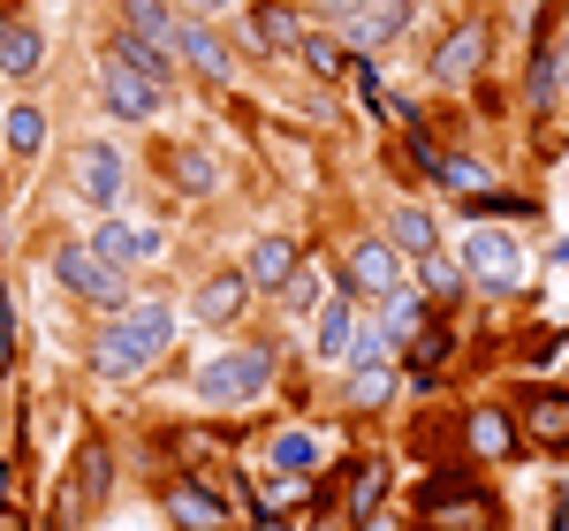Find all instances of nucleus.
<instances>
[{
	"label": "nucleus",
	"instance_id": "1",
	"mask_svg": "<svg viewBox=\"0 0 569 531\" xmlns=\"http://www.w3.org/2000/svg\"><path fill=\"white\" fill-rule=\"evenodd\" d=\"M168 342H176V311L168 304H122L99 334H91V372L99 380H144L160 357H168Z\"/></svg>",
	"mask_w": 569,
	"mask_h": 531
},
{
	"label": "nucleus",
	"instance_id": "2",
	"mask_svg": "<svg viewBox=\"0 0 569 531\" xmlns=\"http://www.w3.org/2000/svg\"><path fill=\"white\" fill-rule=\"evenodd\" d=\"M501 501L471 479V471H440L418 487V531H493Z\"/></svg>",
	"mask_w": 569,
	"mask_h": 531
},
{
	"label": "nucleus",
	"instance_id": "3",
	"mask_svg": "<svg viewBox=\"0 0 569 531\" xmlns=\"http://www.w3.org/2000/svg\"><path fill=\"white\" fill-rule=\"evenodd\" d=\"M53 281H61L77 304H99V311L130 304V273H122L114 259H99L91 243H61V251H53Z\"/></svg>",
	"mask_w": 569,
	"mask_h": 531
},
{
	"label": "nucleus",
	"instance_id": "4",
	"mask_svg": "<svg viewBox=\"0 0 569 531\" xmlns=\"http://www.w3.org/2000/svg\"><path fill=\"white\" fill-rule=\"evenodd\" d=\"M266 380H273V342H243L198 372V402H259Z\"/></svg>",
	"mask_w": 569,
	"mask_h": 531
},
{
	"label": "nucleus",
	"instance_id": "5",
	"mask_svg": "<svg viewBox=\"0 0 569 531\" xmlns=\"http://www.w3.org/2000/svg\"><path fill=\"white\" fill-rule=\"evenodd\" d=\"M342 289H350L357 304H388L395 289H402V259H395L388 236H365L350 251V273H342Z\"/></svg>",
	"mask_w": 569,
	"mask_h": 531
},
{
	"label": "nucleus",
	"instance_id": "6",
	"mask_svg": "<svg viewBox=\"0 0 569 531\" xmlns=\"http://www.w3.org/2000/svg\"><path fill=\"white\" fill-rule=\"evenodd\" d=\"M410 0H357L350 16H342V46L350 53H372V46H388V39H402L410 31Z\"/></svg>",
	"mask_w": 569,
	"mask_h": 531
},
{
	"label": "nucleus",
	"instance_id": "7",
	"mask_svg": "<svg viewBox=\"0 0 569 531\" xmlns=\"http://www.w3.org/2000/svg\"><path fill=\"white\" fill-rule=\"evenodd\" d=\"M486 53H493V31H486L479 16H471V23H456V31H448V39H440V53H433V84H471V77H479L486 69Z\"/></svg>",
	"mask_w": 569,
	"mask_h": 531
},
{
	"label": "nucleus",
	"instance_id": "8",
	"mask_svg": "<svg viewBox=\"0 0 569 531\" xmlns=\"http://www.w3.org/2000/svg\"><path fill=\"white\" fill-rule=\"evenodd\" d=\"M99 99H107V114H122V122H152L168 91H160V84H144L137 69H122V61L107 53V61H99Z\"/></svg>",
	"mask_w": 569,
	"mask_h": 531
},
{
	"label": "nucleus",
	"instance_id": "9",
	"mask_svg": "<svg viewBox=\"0 0 569 531\" xmlns=\"http://www.w3.org/2000/svg\"><path fill=\"white\" fill-rule=\"evenodd\" d=\"M160 509H168L182 531H213V524H228V501H220L213 487H198V479H168V487H160Z\"/></svg>",
	"mask_w": 569,
	"mask_h": 531
},
{
	"label": "nucleus",
	"instance_id": "10",
	"mask_svg": "<svg viewBox=\"0 0 569 531\" xmlns=\"http://www.w3.org/2000/svg\"><path fill=\"white\" fill-rule=\"evenodd\" d=\"M463 273H471V281H486V289H517L525 259H517V243H509V236L479 228V236H471V251H463Z\"/></svg>",
	"mask_w": 569,
	"mask_h": 531
},
{
	"label": "nucleus",
	"instance_id": "11",
	"mask_svg": "<svg viewBox=\"0 0 569 531\" xmlns=\"http://www.w3.org/2000/svg\"><path fill=\"white\" fill-rule=\"evenodd\" d=\"M69 182H77V198H91V206H114V190H122V152H114V144H84L77 168H69Z\"/></svg>",
	"mask_w": 569,
	"mask_h": 531
},
{
	"label": "nucleus",
	"instance_id": "12",
	"mask_svg": "<svg viewBox=\"0 0 569 531\" xmlns=\"http://www.w3.org/2000/svg\"><path fill=\"white\" fill-rule=\"evenodd\" d=\"M517 410H525V441H539V448H569V395H562V388H531Z\"/></svg>",
	"mask_w": 569,
	"mask_h": 531
},
{
	"label": "nucleus",
	"instance_id": "13",
	"mask_svg": "<svg viewBox=\"0 0 569 531\" xmlns=\"http://www.w3.org/2000/svg\"><path fill=\"white\" fill-rule=\"evenodd\" d=\"M176 61H190V69H198V77H213V84L236 77V53H228L206 23H190V16H182V31H176Z\"/></svg>",
	"mask_w": 569,
	"mask_h": 531
},
{
	"label": "nucleus",
	"instance_id": "14",
	"mask_svg": "<svg viewBox=\"0 0 569 531\" xmlns=\"http://www.w3.org/2000/svg\"><path fill=\"white\" fill-rule=\"evenodd\" d=\"M297 39H305V16L289 0H251V46L259 53H289Z\"/></svg>",
	"mask_w": 569,
	"mask_h": 531
},
{
	"label": "nucleus",
	"instance_id": "15",
	"mask_svg": "<svg viewBox=\"0 0 569 531\" xmlns=\"http://www.w3.org/2000/svg\"><path fill=\"white\" fill-rule=\"evenodd\" d=\"M243 304H251V281H243V273H213V281L190 297V311H198L206 327H236V319H243Z\"/></svg>",
	"mask_w": 569,
	"mask_h": 531
},
{
	"label": "nucleus",
	"instance_id": "16",
	"mask_svg": "<svg viewBox=\"0 0 569 531\" xmlns=\"http://www.w3.org/2000/svg\"><path fill=\"white\" fill-rule=\"evenodd\" d=\"M122 31L130 39H152L176 53V31H182V8L176 0H122Z\"/></svg>",
	"mask_w": 569,
	"mask_h": 531
},
{
	"label": "nucleus",
	"instance_id": "17",
	"mask_svg": "<svg viewBox=\"0 0 569 531\" xmlns=\"http://www.w3.org/2000/svg\"><path fill=\"white\" fill-rule=\"evenodd\" d=\"M107 53H114V61H122V69H137V77H144V84L176 91V53H168V46H152V39H130V31H122V39L107 46Z\"/></svg>",
	"mask_w": 569,
	"mask_h": 531
},
{
	"label": "nucleus",
	"instance_id": "18",
	"mask_svg": "<svg viewBox=\"0 0 569 531\" xmlns=\"http://www.w3.org/2000/svg\"><path fill=\"white\" fill-rule=\"evenodd\" d=\"M388 493V455H357L350 463V501H342V524H365Z\"/></svg>",
	"mask_w": 569,
	"mask_h": 531
},
{
	"label": "nucleus",
	"instance_id": "19",
	"mask_svg": "<svg viewBox=\"0 0 569 531\" xmlns=\"http://www.w3.org/2000/svg\"><path fill=\"white\" fill-rule=\"evenodd\" d=\"M402 350H410V380H418V388H433L440 364H448V350H456V334L440 327V311H433V319H426V327H418V334H410Z\"/></svg>",
	"mask_w": 569,
	"mask_h": 531
},
{
	"label": "nucleus",
	"instance_id": "20",
	"mask_svg": "<svg viewBox=\"0 0 569 531\" xmlns=\"http://www.w3.org/2000/svg\"><path fill=\"white\" fill-rule=\"evenodd\" d=\"M39 61H46V39L23 16H0V77H31Z\"/></svg>",
	"mask_w": 569,
	"mask_h": 531
},
{
	"label": "nucleus",
	"instance_id": "21",
	"mask_svg": "<svg viewBox=\"0 0 569 531\" xmlns=\"http://www.w3.org/2000/svg\"><path fill=\"white\" fill-rule=\"evenodd\" d=\"M0 144H8V160H39L46 152V114L31 99H16V107L0 114Z\"/></svg>",
	"mask_w": 569,
	"mask_h": 531
},
{
	"label": "nucleus",
	"instance_id": "22",
	"mask_svg": "<svg viewBox=\"0 0 569 531\" xmlns=\"http://www.w3.org/2000/svg\"><path fill=\"white\" fill-rule=\"evenodd\" d=\"M463 441H471V455H486V463H509V455H517V425H509L501 410H471V418H463Z\"/></svg>",
	"mask_w": 569,
	"mask_h": 531
},
{
	"label": "nucleus",
	"instance_id": "23",
	"mask_svg": "<svg viewBox=\"0 0 569 531\" xmlns=\"http://www.w3.org/2000/svg\"><path fill=\"white\" fill-rule=\"evenodd\" d=\"M289 266H297V243H289V236H259V243H251V266H243V281L273 297V289L289 281Z\"/></svg>",
	"mask_w": 569,
	"mask_h": 531
},
{
	"label": "nucleus",
	"instance_id": "24",
	"mask_svg": "<svg viewBox=\"0 0 569 531\" xmlns=\"http://www.w3.org/2000/svg\"><path fill=\"white\" fill-rule=\"evenodd\" d=\"M91 251H99V259H114L122 273H130L137 259H152V251H160V236H152V228H130V221H107V228H99V243H91Z\"/></svg>",
	"mask_w": 569,
	"mask_h": 531
},
{
	"label": "nucleus",
	"instance_id": "25",
	"mask_svg": "<svg viewBox=\"0 0 569 531\" xmlns=\"http://www.w3.org/2000/svg\"><path fill=\"white\" fill-rule=\"evenodd\" d=\"M107 487H114V448L84 441V455H77V509H99Z\"/></svg>",
	"mask_w": 569,
	"mask_h": 531
},
{
	"label": "nucleus",
	"instance_id": "26",
	"mask_svg": "<svg viewBox=\"0 0 569 531\" xmlns=\"http://www.w3.org/2000/svg\"><path fill=\"white\" fill-rule=\"evenodd\" d=\"M311 334H319V342H311L319 357H342V350H350V334H357V297H335V304H319Z\"/></svg>",
	"mask_w": 569,
	"mask_h": 531
},
{
	"label": "nucleus",
	"instance_id": "27",
	"mask_svg": "<svg viewBox=\"0 0 569 531\" xmlns=\"http://www.w3.org/2000/svg\"><path fill=\"white\" fill-rule=\"evenodd\" d=\"M418 297H426L433 311H448L456 297H463V266L440 259V251H426V259H418Z\"/></svg>",
	"mask_w": 569,
	"mask_h": 531
},
{
	"label": "nucleus",
	"instance_id": "28",
	"mask_svg": "<svg viewBox=\"0 0 569 531\" xmlns=\"http://www.w3.org/2000/svg\"><path fill=\"white\" fill-rule=\"evenodd\" d=\"M388 243L395 251H433V213H418V206H402V213H388Z\"/></svg>",
	"mask_w": 569,
	"mask_h": 531
},
{
	"label": "nucleus",
	"instance_id": "29",
	"mask_svg": "<svg viewBox=\"0 0 569 531\" xmlns=\"http://www.w3.org/2000/svg\"><path fill=\"white\" fill-rule=\"evenodd\" d=\"M273 471H289V479H311V471H319V441H311L305 425L273 441Z\"/></svg>",
	"mask_w": 569,
	"mask_h": 531
},
{
	"label": "nucleus",
	"instance_id": "30",
	"mask_svg": "<svg viewBox=\"0 0 569 531\" xmlns=\"http://www.w3.org/2000/svg\"><path fill=\"white\" fill-rule=\"evenodd\" d=\"M418 327H426V297H402V289H395L388 311H380V334H388V342H410Z\"/></svg>",
	"mask_w": 569,
	"mask_h": 531
},
{
	"label": "nucleus",
	"instance_id": "31",
	"mask_svg": "<svg viewBox=\"0 0 569 531\" xmlns=\"http://www.w3.org/2000/svg\"><path fill=\"white\" fill-rule=\"evenodd\" d=\"M388 364H357L350 372V410H380V402H388Z\"/></svg>",
	"mask_w": 569,
	"mask_h": 531
},
{
	"label": "nucleus",
	"instance_id": "32",
	"mask_svg": "<svg viewBox=\"0 0 569 531\" xmlns=\"http://www.w3.org/2000/svg\"><path fill=\"white\" fill-rule=\"evenodd\" d=\"M426 176L448 182V190H471V198L486 190V168H471V160H448V152H433V160H426Z\"/></svg>",
	"mask_w": 569,
	"mask_h": 531
},
{
	"label": "nucleus",
	"instance_id": "33",
	"mask_svg": "<svg viewBox=\"0 0 569 531\" xmlns=\"http://www.w3.org/2000/svg\"><path fill=\"white\" fill-rule=\"evenodd\" d=\"M273 297H281V304H289V311H311V304H319V273H311V266L297 259V266H289V281H281Z\"/></svg>",
	"mask_w": 569,
	"mask_h": 531
},
{
	"label": "nucleus",
	"instance_id": "34",
	"mask_svg": "<svg viewBox=\"0 0 569 531\" xmlns=\"http://www.w3.org/2000/svg\"><path fill=\"white\" fill-rule=\"evenodd\" d=\"M297 53L311 61V77H342V46H335V39H319V31H305V39H297Z\"/></svg>",
	"mask_w": 569,
	"mask_h": 531
},
{
	"label": "nucleus",
	"instance_id": "35",
	"mask_svg": "<svg viewBox=\"0 0 569 531\" xmlns=\"http://www.w3.org/2000/svg\"><path fill=\"white\" fill-rule=\"evenodd\" d=\"M16 334H23V327H16V297L0 289V364H16V350H23Z\"/></svg>",
	"mask_w": 569,
	"mask_h": 531
},
{
	"label": "nucleus",
	"instance_id": "36",
	"mask_svg": "<svg viewBox=\"0 0 569 531\" xmlns=\"http://www.w3.org/2000/svg\"><path fill=\"white\" fill-rule=\"evenodd\" d=\"M176 160V182H190V190H213V168L198 160V152H168Z\"/></svg>",
	"mask_w": 569,
	"mask_h": 531
},
{
	"label": "nucleus",
	"instance_id": "37",
	"mask_svg": "<svg viewBox=\"0 0 569 531\" xmlns=\"http://www.w3.org/2000/svg\"><path fill=\"white\" fill-rule=\"evenodd\" d=\"M16 509H23V471L0 463V517H16Z\"/></svg>",
	"mask_w": 569,
	"mask_h": 531
},
{
	"label": "nucleus",
	"instance_id": "38",
	"mask_svg": "<svg viewBox=\"0 0 569 531\" xmlns=\"http://www.w3.org/2000/svg\"><path fill=\"white\" fill-rule=\"evenodd\" d=\"M547 77H555V99H569V31H562V53H547Z\"/></svg>",
	"mask_w": 569,
	"mask_h": 531
},
{
	"label": "nucleus",
	"instance_id": "39",
	"mask_svg": "<svg viewBox=\"0 0 569 531\" xmlns=\"http://www.w3.org/2000/svg\"><path fill=\"white\" fill-rule=\"evenodd\" d=\"M357 99H365V107H380V99H388V84H380V77H372L365 61H357Z\"/></svg>",
	"mask_w": 569,
	"mask_h": 531
},
{
	"label": "nucleus",
	"instance_id": "40",
	"mask_svg": "<svg viewBox=\"0 0 569 531\" xmlns=\"http://www.w3.org/2000/svg\"><path fill=\"white\" fill-rule=\"evenodd\" d=\"M479 213L493 221V213H531V198H479Z\"/></svg>",
	"mask_w": 569,
	"mask_h": 531
},
{
	"label": "nucleus",
	"instance_id": "41",
	"mask_svg": "<svg viewBox=\"0 0 569 531\" xmlns=\"http://www.w3.org/2000/svg\"><path fill=\"white\" fill-rule=\"evenodd\" d=\"M182 16H206V8H228V0H176Z\"/></svg>",
	"mask_w": 569,
	"mask_h": 531
},
{
	"label": "nucleus",
	"instance_id": "42",
	"mask_svg": "<svg viewBox=\"0 0 569 531\" xmlns=\"http://www.w3.org/2000/svg\"><path fill=\"white\" fill-rule=\"evenodd\" d=\"M311 531H342V517H311Z\"/></svg>",
	"mask_w": 569,
	"mask_h": 531
},
{
	"label": "nucleus",
	"instance_id": "43",
	"mask_svg": "<svg viewBox=\"0 0 569 531\" xmlns=\"http://www.w3.org/2000/svg\"><path fill=\"white\" fill-rule=\"evenodd\" d=\"M266 531H297V524H266Z\"/></svg>",
	"mask_w": 569,
	"mask_h": 531
},
{
	"label": "nucleus",
	"instance_id": "44",
	"mask_svg": "<svg viewBox=\"0 0 569 531\" xmlns=\"http://www.w3.org/2000/svg\"><path fill=\"white\" fill-rule=\"evenodd\" d=\"M213 531H228V524H213Z\"/></svg>",
	"mask_w": 569,
	"mask_h": 531
}]
</instances>
